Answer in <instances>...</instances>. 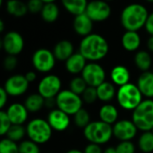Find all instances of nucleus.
Listing matches in <instances>:
<instances>
[{"label": "nucleus", "instance_id": "f257e3e1", "mask_svg": "<svg viewBox=\"0 0 153 153\" xmlns=\"http://www.w3.org/2000/svg\"><path fill=\"white\" fill-rule=\"evenodd\" d=\"M108 51V40L98 33H91L83 37L79 46V52L90 62H98L105 58Z\"/></svg>", "mask_w": 153, "mask_h": 153}, {"label": "nucleus", "instance_id": "f03ea898", "mask_svg": "<svg viewBox=\"0 0 153 153\" xmlns=\"http://www.w3.org/2000/svg\"><path fill=\"white\" fill-rule=\"evenodd\" d=\"M149 12L142 4H130L126 5L120 15V22L126 30L138 31L144 27Z\"/></svg>", "mask_w": 153, "mask_h": 153}, {"label": "nucleus", "instance_id": "7ed1b4c3", "mask_svg": "<svg viewBox=\"0 0 153 153\" xmlns=\"http://www.w3.org/2000/svg\"><path fill=\"white\" fill-rule=\"evenodd\" d=\"M83 135L89 143L99 145L106 144L114 136L113 126L100 120L92 121L83 129Z\"/></svg>", "mask_w": 153, "mask_h": 153}, {"label": "nucleus", "instance_id": "20e7f679", "mask_svg": "<svg viewBox=\"0 0 153 153\" xmlns=\"http://www.w3.org/2000/svg\"><path fill=\"white\" fill-rule=\"evenodd\" d=\"M116 97L118 105L125 110L134 111L143 100V96L137 84L132 82L120 86L117 91Z\"/></svg>", "mask_w": 153, "mask_h": 153}, {"label": "nucleus", "instance_id": "39448f33", "mask_svg": "<svg viewBox=\"0 0 153 153\" xmlns=\"http://www.w3.org/2000/svg\"><path fill=\"white\" fill-rule=\"evenodd\" d=\"M132 120L143 132L152 131L153 128V100L145 99L133 111Z\"/></svg>", "mask_w": 153, "mask_h": 153}, {"label": "nucleus", "instance_id": "423d86ee", "mask_svg": "<svg viewBox=\"0 0 153 153\" xmlns=\"http://www.w3.org/2000/svg\"><path fill=\"white\" fill-rule=\"evenodd\" d=\"M27 136L30 140L39 144L48 143L53 134V129L48 120L42 118L31 119L26 126Z\"/></svg>", "mask_w": 153, "mask_h": 153}, {"label": "nucleus", "instance_id": "0eeeda50", "mask_svg": "<svg viewBox=\"0 0 153 153\" xmlns=\"http://www.w3.org/2000/svg\"><path fill=\"white\" fill-rule=\"evenodd\" d=\"M82 104L83 100L82 97L69 89L62 90L56 97V106L57 108L69 116H74L81 108H82Z\"/></svg>", "mask_w": 153, "mask_h": 153}, {"label": "nucleus", "instance_id": "6e6552de", "mask_svg": "<svg viewBox=\"0 0 153 153\" xmlns=\"http://www.w3.org/2000/svg\"><path fill=\"white\" fill-rule=\"evenodd\" d=\"M56 58L53 53L48 48L37 49L31 57V63L34 69L39 73H49L55 67Z\"/></svg>", "mask_w": 153, "mask_h": 153}, {"label": "nucleus", "instance_id": "1a4fd4ad", "mask_svg": "<svg viewBox=\"0 0 153 153\" xmlns=\"http://www.w3.org/2000/svg\"><path fill=\"white\" fill-rule=\"evenodd\" d=\"M61 79L56 74L45 75L38 84V92L45 99H55L62 91Z\"/></svg>", "mask_w": 153, "mask_h": 153}, {"label": "nucleus", "instance_id": "9d476101", "mask_svg": "<svg viewBox=\"0 0 153 153\" xmlns=\"http://www.w3.org/2000/svg\"><path fill=\"white\" fill-rule=\"evenodd\" d=\"M82 77L84 79L88 86L97 88L106 82V72L104 68L97 62H89L84 67Z\"/></svg>", "mask_w": 153, "mask_h": 153}, {"label": "nucleus", "instance_id": "9b49d317", "mask_svg": "<svg viewBox=\"0 0 153 153\" xmlns=\"http://www.w3.org/2000/svg\"><path fill=\"white\" fill-rule=\"evenodd\" d=\"M85 13L94 22H101L110 17L111 7L105 0H92L88 3Z\"/></svg>", "mask_w": 153, "mask_h": 153}, {"label": "nucleus", "instance_id": "f8f14e48", "mask_svg": "<svg viewBox=\"0 0 153 153\" xmlns=\"http://www.w3.org/2000/svg\"><path fill=\"white\" fill-rule=\"evenodd\" d=\"M2 48L7 55L17 56L24 48V39L21 33L11 30L5 33L1 41Z\"/></svg>", "mask_w": 153, "mask_h": 153}, {"label": "nucleus", "instance_id": "ddd939ff", "mask_svg": "<svg viewBox=\"0 0 153 153\" xmlns=\"http://www.w3.org/2000/svg\"><path fill=\"white\" fill-rule=\"evenodd\" d=\"M138 128L133 120L122 119L113 125V135L120 142L132 141L137 134Z\"/></svg>", "mask_w": 153, "mask_h": 153}, {"label": "nucleus", "instance_id": "4468645a", "mask_svg": "<svg viewBox=\"0 0 153 153\" xmlns=\"http://www.w3.org/2000/svg\"><path fill=\"white\" fill-rule=\"evenodd\" d=\"M30 82L22 74H13L7 78L4 84V88L12 97H19L23 95L29 88Z\"/></svg>", "mask_w": 153, "mask_h": 153}, {"label": "nucleus", "instance_id": "2eb2a0df", "mask_svg": "<svg viewBox=\"0 0 153 153\" xmlns=\"http://www.w3.org/2000/svg\"><path fill=\"white\" fill-rule=\"evenodd\" d=\"M47 120L53 130L57 132H63L65 131L71 123V119L69 117V115L63 112L62 110L58 108L52 109L47 117Z\"/></svg>", "mask_w": 153, "mask_h": 153}, {"label": "nucleus", "instance_id": "dca6fc26", "mask_svg": "<svg viewBox=\"0 0 153 153\" xmlns=\"http://www.w3.org/2000/svg\"><path fill=\"white\" fill-rule=\"evenodd\" d=\"M5 111L13 125H23L27 121L30 113L24 104L18 102L9 105Z\"/></svg>", "mask_w": 153, "mask_h": 153}, {"label": "nucleus", "instance_id": "f3484780", "mask_svg": "<svg viewBox=\"0 0 153 153\" xmlns=\"http://www.w3.org/2000/svg\"><path fill=\"white\" fill-rule=\"evenodd\" d=\"M94 22L87 15L86 13L74 16L73 27L76 34L81 37H86L92 33Z\"/></svg>", "mask_w": 153, "mask_h": 153}, {"label": "nucleus", "instance_id": "a211bd4d", "mask_svg": "<svg viewBox=\"0 0 153 153\" xmlns=\"http://www.w3.org/2000/svg\"><path fill=\"white\" fill-rule=\"evenodd\" d=\"M86 65H87L86 58L80 52H77V53H74L65 61V69L69 74H79L82 73Z\"/></svg>", "mask_w": 153, "mask_h": 153}, {"label": "nucleus", "instance_id": "6ab92c4d", "mask_svg": "<svg viewBox=\"0 0 153 153\" xmlns=\"http://www.w3.org/2000/svg\"><path fill=\"white\" fill-rule=\"evenodd\" d=\"M137 86L143 97L146 99L153 98V72H143L137 80Z\"/></svg>", "mask_w": 153, "mask_h": 153}, {"label": "nucleus", "instance_id": "aec40b11", "mask_svg": "<svg viewBox=\"0 0 153 153\" xmlns=\"http://www.w3.org/2000/svg\"><path fill=\"white\" fill-rule=\"evenodd\" d=\"M53 53L56 60L65 62L74 53V48L70 40L62 39L55 45Z\"/></svg>", "mask_w": 153, "mask_h": 153}, {"label": "nucleus", "instance_id": "412c9836", "mask_svg": "<svg viewBox=\"0 0 153 153\" xmlns=\"http://www.w3.org/2000/svg\"><path fill=\"white\" fill-rule=\"evenodd\" d=\"M110 78L115 85L120 87L130 82L131 74L128 68L125 65H116L111 70Z\"/></svg>", "mask_w": 153, "mask_h": 153}, {"label": "nucleus", "instance_id": "4be33fe9", "mask_svg": "<svg viewBox=\"0 0 153 153\" xmlns=\"http://www.w3.org/2000/svg\"><path fill=\"white\" fill-rule=\"evenodd\" d=\"M123 48L128 52L136 51L141 46V37L138 31L126 30L121 39Z\"/></svg>", "mask_w": 153, "mask_h": 153}, {"label": "nucleus", "instance_id": "5701e85b", "mask_svg": "<svg viewBox=\"0 0 153 153\" xmlns=\"http://www.w3.org/2000/svg\"><path fill=\"white\" fill-rule=\"evenodd\" d=\"M118 116L119 113L117 108L112 104H104L99 110L100 120L111 126L115 125L118 121Z\"/></svg>", "mask_w": 153, "mask_h": 153}, {"label": "nucleus", "instance_id": "b1692460", "mask_svg": "<svg viewBox=\"0 0 153 153\" xmlns=\"http://www.w3.org/2000/svg\"><path fill=\"white\" fill-rule=\"evenodd\" d=\"M46 104V100L39 93L30 94L24 100V106L30 113H37L40 111Z\"/></svg>", "mask_w": 153, "mask_h": 153}, {"label": "nucleus", "instance_id": "393cba45", "mask_svg": "<svg viewBox=\"0 0 153 153\" xmlns=\"http://www.w3.org/2000/svg\"><path fill=\"white\" fill-rule=\"evenodd\" d=\"M65 9L74 16L82 14L86 12L88 0H61Z\"/></svg>", "mask_w": 153, "mask_h": 153}, {"label": "nucleus", "instance_id": "a878e982", "mask_svg": "<svg viewBox=\"0 0 153 153\" xmlns=\"http://www.w3.org/2000/svg\"><path fill=\"white\" fill-rule=\"evenodd\" d=\"M98 99L103 102H108L117 96V91L115 84L110 82H104L97 88Z\"/></svg>", "mask_w": 153, "mask_h": 153}, {"label": "nucleus", "instance_id": "bb28decb", "mask_svg": "<svg viewBox=\"0 0 153 153\" xmlns=\"http://www.w3.org/2000/svg\"><path fill=\"white\" fill-rule=\"evenodd\" d=\"M7 13L13 17H23L29 12L27 4L21 0H8L5 4Z\"/></svg>", "mask_w": 153, "mask_h": 153}, {"label": "nucleus", "instance_id": "cd10ccee", "mask_svg": "<svg viewBox=\"0 0 153 153\" xmlns=\"http://www.w3.org/2000/svg\"><path fill=\"white\" fill-rule=\"evenodd\" d=\"M59 14H60L59 7L55 2L44 4V6L40 12L41 18L43 19L44 22L48 23H53L56 21H57Z\"/></svg>", "mask_w": 153, "mask_h": 153}, {"label": "nucleus", "instance_id": "c85d7f7f", "mask_svg": "<svg viewBox=\"0 0 153 153\" xmlns=\"http://www.w3.org/2000/svg\"><path fill=\"white\" fill-rule=\"evenodd\" d=\"M134 64L142 72L150 71L152 64V58L151 54L146 50L137 51L134 56Z\"/></svg>", "mask_w": 153, "mask_h": 153}, {"label": "nucleus", "instance_id": "c756f323", "mask_svg": "<svg viewBox=\"0 0 153 153\" xmlns=\"http://www.w3.org/2000/svg\"><path fill=\"white\" fill-rule=\"evenodd\" d=\"M138 147L143 153L153 152V134L152 131L143 132L138 140Z\"/></svg>", "mask_w": 153, "mask_h": 153}, {"label": "nucleus", "instance_id": "7c9ffc66", "mask_svg": "<svg viewBox=\"0 0 153 153\" xmlns=\"http://www.w3.org/2000/svg\"><path fill=\"white\" fill-rule=\"evenodd\" d=\"M25 134H27L26 127H24L22 125H12L6 134V138L17 143L22 141Z\"/></svg>", "mask_w": 153, "mask_h": 153}, {"label": "nucleus", "instance_id": "2f4dec72", "mask_svg": "<svg viewBox=\"0 0 153 153\" xmlns=\"http://www.w3.org/2000/svg\"><path fill=\"white\" fill-rule=\"evenodd\" d=\"M91 122V116L89 112L83 108L74 115V123L79 128L84 129Z\"/></svg>", "mask_w": 153, "mask_h": 153}, {"label": "nucleus", "instance_id": "473e14b6", "mask_svg": "<svg viewBox=\"0 0 153 153\" xmlns=\"http://www.w3.org/2000/svg\"><path fill=\"white\" fill-rule=\"evenodd\" d=\"M87 87L88 85L82 76H75L69 82V90L80 96H82Z\"/></svg>", "mask_w": 153, "mask_h": 153}, {"label": "nucleus", "instance_id": "72a5a7b5", "mask_svg": "<svg viewBox=\"0 0 153 153\" xmlns=\"http://www.w3.org/2000/svg\"><path fill=\"white\" fill-rule=\"evenodd\" d=\"M19 153H40V149L33 141L23 140L19 143Z\"/></svg>", "mask_w": 153, "mask_h": 153}, {"label": "nucleus", "instance_id": "f704fd0d", "mask_svg": "<svg viewBox=\"0 0 153 153\" xmlns=\"http://www.w3.org/2000/svg\"><path fill=\"white\" fill-rule=\"evenodd\" d=\"M0 153H19V144L4 138L0 142Z\"/></svg>", "mask_w": 153, "mask_h": 153}, {"label": "nucleus", "instance_id": "c9c22d12", "mask_svg": "<svg viewBox=\"0 0 153 153\" xmlns=\"http://www.w3.org/2000/svg\"><path fill=\"white\" fill-rule=\"evenodd\" d=\"M82 99L83 102H85L88 105L93 104L96 102L98 99V93H97V89L95 87H91L88 86L87 89L84 91V92L82 94Z\"/></svg>", "mask_w": 153, "mask_h": 153}, {"label": "nucleus", "instance_id": "e433bc0d", "mask_svg": "<svg viewBox=\"0 0 153 153\" xmlns=\"http://www.w3.org/2000/svg\"><path fill=\"white\" fill-rule=\"evenodd\" d=\"M12 122L10 121L6 111L4 110H1L0 111V134L2 136L6 135L8 130L10 129V127L12 126Z\"/></svg>", "mask_w": 153, "mask_h": 153}, {"label": "nucleus", "instance_id": "4c0bfd02", "mask_svg": "<svg viewBox=\"0 0 153 153\" xmlns=\"http://www.w3.org/2000/svg\"><path fill=\"white\" fill-rule=\"evenodd\" d=\"M117 153H134L135 152V146L132 143V141H125L120 142L117 147Z\"/></svg>", "mask_w": 153, "mask_h": 153}, {"label": "nucleus", "instance_id": "58836bf2", "mask_svg": "<svg viewBox=\"0 0 153 153\" xmlns=\"http://www.w3.org/2000/svg\"><path fill=\"white\" fill-rule=\"evenodd\" d=\"M44 4L42 0H29L27 3L28 10L31 13H40Z\"/></svg>", "mask_w": 153, "mask_h": 153}, {"label": "nucleus", "instance_id": "ea45409f", "mask_svg": "<svg viewBox=\"0 0 153 153\" xmlns=\"http://www.w3.org/2000/svg\"><path fill=\"white\" fill-rule=\"evenodd\" d=\"M18 65V60L16 56H12V55H7L3 62L4 68L6 71H13L16 68Z\"/></svg>", "mask_w": 153, "mask_h": 153}, {"label": "nucleus", "instance_id": "a19ab883", "mask_svg": "<svg viewBox=\"0 0 153 153\" xmlns=\"http://www.w3.org/2000/svg\"><path fill=\"white\" fill-rule=\"evenodd\" d=\"M84 153H103V151L100 147V145L96 144V143H90L86 147L84 148Z\"/></svg>", "mask_w": 153, "mask_h": 153}, {"label": "nucleus", "instance_id": "79ce46f5", "mask_svg": "<svg viewBox=\"0 0 153 153\" xmlns=\"http://www.w3.org/2000/svg\"><path fill=\"white\" fill-rule=\"evenodd\" d=\"M8 93L6 92V91L4 90V87H1L0 88V108L3 109L6 103H7V100H8Z\"/></svg>", "mask_w": 153, "mask_h": 153}, {"label": "nucleus", "instance_id": "37998d69", "mask_svg": "<svg viewBox=\"0 0 153 153\" xmlns=\"http://www.w3.org/2000/svg\"><path fill=\"white\" fill-rule=\"evenodd\" d=\"M144 28H145L146 31L150 34V36H153V12L149 13V16L147 18Z\"/></svg>", "mask_w": 153, "mask_h": 153}, {"label": "nucleus", "instance_id": "c03bdc74", "mask_svg": "<svg viewBox=\"0 0 153 153\" xmlns=\"http://www.w3.org/2000/svg\"><path fill=\"white\" fill-rule=\"evenodd\" d=\"M24 76H25L26 80H27L30 83L35 82L36 79H37V74H36L34 71H29V72H27V73L24 74Z\"/></svg>", "mask_w": 153, "mask_h": 153}, {"label": "nucleus", "instance_id": "a18cd8bd", "mask_svg": "<svg viewBox=\"0 0 153 153\" xmlns=\"http://www.w3.org/2000/svg\"><path fill=\"white\" fill-rule=\"evenodd\" d=\"M147 48L149 51L153 52V36H150L147 39Z\"/></svg>", "mask_w": 153, "mask_h": 153}, {"label": "nucleus", "instance_id": "49530a36", "mask_svg": "<svg viewBox=\"0 0 153 153\" xmlns=\"http://www.w3.org/2000/svg\"><path fill=\"white\" fill-rule=\"evenodd\" d=\"M103 153H117V150L114 147H108L103 151Z\"/></svg>", "mask_w": 153, "mask_h": 153}, {"label": "nucleus", "instance_id": "de8ad7c7", "mask_svg": "<svg viewBox=\"0 0 153 153\" xmlns=\"http://www.w3.org/2000/svg\"><path fill=\"white\" fill-rule=\"evenodd\" d=\"M66 153H84L83 152L80 151V150H77V149H72L70 151H68Z\"/></svg>", "mask_w": 153, "mask_h": 153}, {"label": "nucleus", "instance_id": "09e8293b", "mask_svg": "<svg viewBox=\"0 0 153 153\" xmlns=\"http://www.w3.org/2000/svg\"><path fill=\"white\" fill-rule=\"evenodd\" d=\"M4 30V22L3 20H0V31L3 32Z\"/></svg>", "mask_w": 153, "mask_h": 153}, {"label": "nucleus", "instance_id": "8fccbe9b", "mask_svg": "<svg viewBox=\"0 0 153 153\" xmlns=\"http://www.w3.org/2000/svg\"><path fill=\"white\" fill-rule=\"evenodd\" d=\"M45 4L46 3H53V2H56V0H42Z\"/></svg>", "mask_w": 153, "mask_h": 153}, {"label": "nucleus", "instance_id": "3c124183", "mask_svg": "<svg viewBox=\"0 0 153 153\" xmlns=\"http://www.w3.org/2000/svg\"><path fill=\"white\" fill-rule=\"evenodd\" d=\"M147 2H149V3H153V0H146Z\"/></svg>", "mask_w": 153, "mask_h": 153}, {"label": "nucleus", "instance_id": "603ef678", "mask_svg": "<svg viewBox=\"0 0 153 153\" xmlns=\"http://www.w3.org/2000/svg\"><path fill=\"white\" fill-rule=\"evenodd\" d=\"M105 1H107V2H109V1H112V0H105Z\"/></svg>", "mask_w": 153, "mask_h": 153}, {"label": "nucleus", "instance_id": "864d4df0", "mask_svg": "<svg viewBox=\"0 0 153 153\" xmlns=\"http://www.w3.org/2000/svg\"><path fill=\"white\" fill-rule=\"evenodd\" d=\"M152 134H153V128H152Z\"/></svg>", "mask_w": 153, "mask_h": 153}]
</instances>
